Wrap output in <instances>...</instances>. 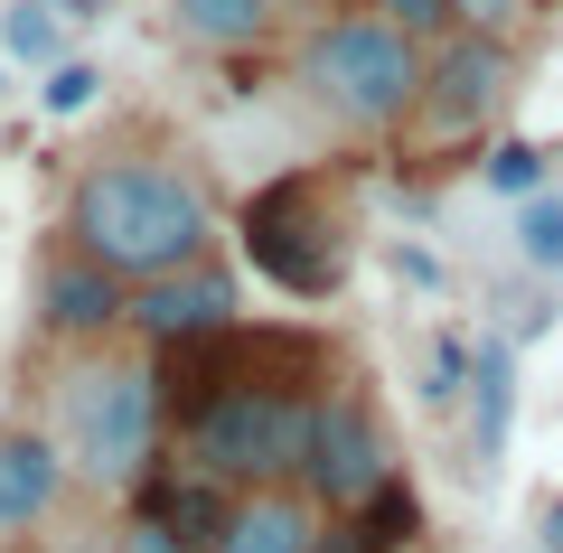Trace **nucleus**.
Listing matches in <instances>:
<instances>
[{
    "instance_id": "21",
    "label": "nucleus",
    "mask_w": 563,
    "mask_h": 553,
    "mask_svg": "<svg viewBox=\"0 0 563 553\" xmlns=\"http://www.w3.org/2000/svg\"><path fill=\"white\" fill-rule=\"evenodd\" d=\"M103 553H198L188 534H169L161 516H141V507H122L113 526H103Z\"/></svg>"
},
{
    "instance_id": "27",
    "label": "nucleus",
    "mask_w": 563,
    "mask_h": 553,
    "mask_svg": "<svg viewBox=\"0 0 563 553\" xmlns=\"http://www.w3.org/2000/svg\"><path fill=\"white\" fill-rule=\"evenodd\" d=\"M29 553H103V534H38Z\"/></svg>"
},
{
    "instance_id": "10",
    "label": "nucleus",
    "mask_w": 563,
    "mask_h": 553,
    "mask_svg": "<svg viewBox=\"0 0 563 553\" xmlns=\"http://www.w3.org/2000/svg\"><path fill=\"white\" fill-rule=\"evenodd\" d=\"M235 319H244L235 310V273H225V254H217V263H188V273H169V281H141L132 310H122V338L151 347V356H179V347H198V338H225Z\"/></svg>"
},
{
    "instance_id": "7",
    "label": "nucleus",
    "mask_w": 563,
    "mask_h": 553,
    "mask_svg": "<svg viewBox=\"0 0 563 553\" xmlns=\"http://www.w3.org/2000/svg\"><path fill=\"white\" fill-rule=\"evenodd\" d=\"M385 488H404V441L385 422L376 385L357 366H339L320 395V432H310V460H301V497L329 516V526H357Z\"/></svg>"
},
{
    "instance_id": "8",
    "label": "nucleus",
    "mask_w": 563,
    "mask_h": 553,
    "mask_svg": "<svg viewBox=\"0 0 563 553\" xmlns=\"http://www.w3.org/2000/svg\"><path fill=\"white\" fill-rule=\"evenodd\" d=\"M122 310H132V281H113L95 254H76L66 235L38 244V263H29V338H38V356L113 347Z\"/></svg>"
},
{
    "instance_id": "11",
    "label": "nucleus",
    "mask_w": 563,
    "mask_h": 553,
    "mask_svg": "<svg viewBox=\"0 0 563 553\" xmlns=\"http://www.w3.org/2000/svg\"><path fill=\"white\" fill-rule=\"evenodd\" d=\"M161 20L179 29L198 57L244 66L254 47H273V38H282V0H161Z\"/></svg>"
},
{
    "instance_id": "4",
    "label": "nucleus",
    "mask_w": 563,
    "mask_h": 553,
    "mask_svg": "<svg viewBox=\"0 0 563 553\" xmlns=\"http://www.w3.org/2000/svg\"><path fill=\"white\" fill-rule=\"evenodd\" d=\"M422 57H432V47H422L413 29H395L376 0H329L320 20L291 38L282 76H291V95H301L339 141H385V151H404L413 103H422Z\"/></svg>"
},
{
    "instance_id": "12",
    "label": "nucleus",
    "mask_w": 563,
    "mask_h": 553,
    "mask_svg": "<svg viewBox=\"0 0 563 553\" xmlns=\"http://www.w3.org/2000/svg\"><path fill=\"white\" fill-rule=\"evenodd\" d=\"M132 507H141V516H161L169 534H188L198 553H217V534H225V516H235V497H225L207 469H188V460L169 451L161 469H151V478L132 488Z\"/></svg>"
},
{
    "instance_id": "29",
    "label": "nucleus",
    "mask_w": 563,
    "mask_h": 553,
    "mask_svg": "<svg viewBox=\"0 0 563 553\" xmlns=\"http://www.w3.org/2000/svg\"><path fill=\"white\" fill-rule=\"evenodd\" d=\"M422 553H432V544H422Z\"/></svg>"
},
{
    "instance_id": "25",
    "label": "nucleus",
    "mask_w": 563,
    "mask_h": 553,
    "mask_svg": "<svg viewBox=\"0 0 563 553\" xmlns=\"http://www.w3.org/2000/svg\"><path fill=\"white\" fill-rule=\"evenodd\" d=\"M66 29H95V20H113V0H47Z\"/></svg>"
},
{
    "instance_id": "16",
    "label": "nucleus",
    "mask_w": 563,
    "mask_h": 553,
    "mask_svg": "<svg viewBox=\"0 0 563 553\" xmlns=\"http://www.w3.org/2000/svg\"><path fill=\"white\" fill-rule=\"evenodd\" d=\"M0 57L29 66V76H47V66L66 57V20L47 0H0Z\"/></svg>"
},
{
    "instance_id": "23",
    "label": "nucleus",
    "mask_w": 563,
    "mask_h": 553,
    "mask_svg": "<svg viewBox=\"0 0 563 553\" xmlns=\"http://www.w3.org/2000/svg\"><path fill=\"white\" fill-rule=\"evenodd\" d=\"M376 10H385L395 29H413L422 47H432V38H451V0H376Z\"/></svg>"
},
{
    "instance_id": "6",
    "label": "nucleus",
    "mask_w": 563,
    "mask_h": 553,
    "mask_svg": "<svg viewBox=\"0 0 563 553\" xmlns=\"http://www.w3.org/2000/svg\"><path fill=\"white\" fill-rule=\"evenodd\" d=\"M526 85L517 38H479V29H451L432 38L422 57V103H413V132H404V159H461L488 151L507 132V103Z\"/></svg>"
},
{
    "instance_id": "26",
    "label": "nucleus",
    "mask_w": 563,
    "mask_h": 553,
    "mask_svg": "<svg viewBox=\"0 0 563 553\" xmlns=\"http://www.w3.org/2000/svg\"><path fill=\"white\" fill-rule=\"evenodd\" d=\"M536 544L563 553V497H544V507H536Z\"/></svg>"
},
{
    "instance_id": "14",
    "label": "nucleus",
    "mask_w": 563,
    "mask_h": 553,
    "mask_svg": "<svg viewBox=\"0 0 563 553\" xmlns=\"http://www.w3.org/2000/svg\"><path fill=\"white\" fill-rule=\"evenodd\" d=\"M320 534H329V516L310 507L301 488H254V497H235L217 553H310Z\"/></svg>"
},
{
    "instance_id": "18",
    "label": "nucleus",
    "mask_w": 563,
    "mask_h": 553,
    "mask_svg": "<svg viewBox=\"0 0 563 553\" xmlns=\"http://www.w3.org/2000/svg\"><path fill=\"white\" fill-rule=\"evenodd\" d=\"M517 263L536 281H563V188H544V198L517 207Z\"/></svg>"
},
{
    "instance_id": "17",
    "label": "nucleus",
    "mask_w": 563,
    "mask_h": 553,
    "mask_svg": "<svg viewBox=\"0 0 563 553\" xmlns=\"http://www.w3.org/2000/svg\"><path fill=\"white\" fill-rule=\"evenodd\" d=\"M470 366H479V338L432 329L422 338V403H432V413H461L470 403Z\"/></svg>"
},
{
    "instance_id": "22",
    "label": "nucleus",
    "mask_w": 563,
    "mask_h": 553,
    "mask_svg": "<svg viewBox=\"0 0 563 553\" xmlns=\"http://www.w3.org/2000/svg\"><path fill=\"white\" fill-rule=\"evenodd\" d=\"M536 20V0H451V29H479V38H517Z\"/></svg>"
},
{
    "instance_id": "5",
    "label": "nucleus",
    "mask_w": 563,
    "mask_h": 553,
    "mask_svg": "<svg viewBox=\"0 0 563 553\" xmlns=\"http://www.w3.org/2000/svg\"><path fill=\"white\" fill-rule=\"evenodd\" d=\"M244 263L273 281L282 300H339L357 273V217H347L339 169H282L235 207Z\"/></svg>"
},
{
    "instance_id": "28",
    "label": "nucleus",
    "mask_w": 563,
    "mask_h": 553,
    "mask_svg": "<svg viewBox=\"0 0 563 553\" xmlns=\"http://www.w3.org/2000/svg\"><path fill=\"white\" fill-rule=\"evenodd\" d=\"M310 553H376V544H366L357 526H329V534H320V544H310Z\"/></svg>"
},
{
    "instance_id": "1",
    "label": "nucleus",
    "mask_w": 563,
    "mask_h": 553,
    "mask_svg": "<svg viewBox=\"0 0 563 553\" xmlns=\"http://www.w3.org/2000/svg\"><path fill=\"white\" fill-rule=\"evenodd\" d=\"M347 366L329 329H254L235 319L225 338L169 356V451L207 469L225 497L254 488H301L310 432H320V395Z\"/></svg>"
},
{
    "instance_id": "19",
    "label": "nucleus",
    "mask_w": 563,
    "mask_h": 553,
    "mask_svg": "<svg viewBox=\"0 0 563 553\" xmlns=\"http://www.w3.org/2000/svg\"><path fill=\"white\" fill-rule=\"evenodd\" d=\"M95 103H103V66L66 47V57L47 66V76H38V113H47V122H85Z\"/></svg>"
},
{
    "instance_id": "2",
    "label": "nucleus",
    "mask_w": 563,
    "mask_h": 553,
    "mask_svg": "<svg viewBox=\"0 0 563 553\" xmlns=\"http://www.w3.org/2000/svg\"><path fill=\"white\" fill-rule=\"evenodd\" d=\"M57 235L76 254H95L113 281H169L188 263H217L225 244V207L207 188V169L161 132H122V141H95L66 178V217Z\"/></svg>"
},
{
    "instance_id": "3",
    "label": "nucleus",
    "mask_w": 563,
    "mask_h": 553,
    "mask_svg": "<svg viewBox=\"0 0 563 553\" xmlns=\"http://www.w3.org/2000/svg\"><path fill=\"white\" fill-rule=\"evenodd\" d=\"M38 422L57 432L85 497L132 507V488L169 460V356L132 347V338L38 356Z\"/></svg>"
},
{
    "instance_id": "20",
    "label": "nucleus",
    "mask_w": 563,
    "mask_h": 553,
    "mask_svg": "<svg viewBox=\"0 0 563 553\" xmlns=\"http://www.w3.org/2000/svg\"><path fill=\"white\" fill-rule=\"evenodd\" d=\"M357 534L376 553H422V497H413V478H404V488H385L376 507L357 516Z\"/></svg>"
},
{
    "instance_id": "13",
    "label": "nucleus",
    "mask_w": 563,
    "mask_h": 553,
    "mask_svg": "<svg viewBox=\"0 0 563 553\" xmlns=\"http://www.w3.org/2000/svg\"><path fill=\"white\" fill-rule=\"evenodd\" d=\"M461 422H470V478H488L507 460V432H517V338H479Z\"/></svg>"
},
{
    "instance_id": "15",
    "label": "nucleus",
    "mask_w": 563,
    "mask_h": 553,
    "mask_svg": "<svg viewBox=\"0 0 563 553\" xmlns=\"http://www.w3.org/2000/svg\"><path fill=\"white\" fill-rule=\"evenodd\" d=\"M479 188H488V198H507V207H526V198H544V188H563V159L544 151L536 132H498L479 151Z\"/></svg>"
},
{
    "instance_id": "9",
    "label": "nucleus",
    "mask_w": 563,
    "mask_h": 553,
    "mask_svg": "<svg viewBox=\"0 0 563 553\" xmlns=\"http://www.w3.org/2000/svg\"><path fill=\"white\" fill-rule=\"evenodd\" d=\"M66 497H76V469H66L57 432L38 413L0 422V553H29L38 534H57Z\"/></svg>"
},
{
    "instance_id": "24",
    "label": "nucleus",
    "mask_w": 563,
    "mask_h": 553,
    "mask_svg": "<svg viewBox=\"0 0 563 553\" xmlns=\"http://www.w3.org/2000/svg\"><path fill=\"white\" fill-rule=\"evenodd\" d=\"M395 273L413 281V291H451V273H442L432 254H422V244H395Z\"/></svg>"
}]
</instances>
